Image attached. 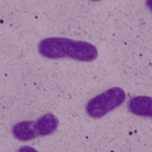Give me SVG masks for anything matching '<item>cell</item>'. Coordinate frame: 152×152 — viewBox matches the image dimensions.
Listing matches in <instances>:
<instances>
[{
  "instance_id": "cell-1",
  "label": "cell",
  "mask_w": 152,
  "mask_h": 152,
  "mask_svg": "<svg viewBox=\"0 0 152 152\" xmlns=\"http://www.w3.org/2000/svg\"><path fill=\"white\" fill-rule=\"evenodd\" d=\"M38 50L41 56L52 60L69 58L90 62L99 56L97 47L91 43L58 37L44 38L39 42Z\"/></svg>"
},
{
  "instance_id": "cell-2",
  "label": "cell",
  "mask_w": 152,
  "mask_h": 152,
  "mask_svg": "<svg viewBox=\"0 0 152 152\" xmlns=\"http://www.w3.org/2000/svg\"><path fill=\"white\" fill-rule=\"evenodd\" d=\"M125 99L126 94L121 87H111L91 98L87 102L85 110L90 118H101L121 106Z\"/></svg>"
},
{
  "instance_id": "cell-3",
  "label": "cell",
  "mask_w": 152,
  "mask_h": 152,
  "mask_svg": "<svg viewBox=\"0 0 152 152\" xmlns=\"http://www.w3.org/2000/svg\"><path fill=\"white\" fill-rule=\"evenodd\" d=\"M129 111L138 117L152 118V97L135 96L129 101Z\"/></svg>"
},
{
  "instance_id": "cell-4",
  "label": "cell",
  "mask_w": 152,
  "mask_h": 152,
  "mask_svg": "<svg viewBox=\"0 0 152 152\" xmlns=\"http://www.w3.org/2000/svg\"><path fill=\"white\" fill-rule=\"evenodd\" d=\"M12 134L19 141L27 142L37 138L39 135L36 121L27 120L16 123L12 128Z\"/></svg>"
},
{
  "instance_id": "cell-5",
  "label": "cell",
  "mask_w": 152,
  "mask_h": 152,
  "mask_svg": "<svg viewBox=\"0 0 152 152\" xmlns=\"http://www.w3.org/2000/svg\"><path fill=\"white\" fill-rule=\"evenodd\" d=\"M59 125L58 118L52 113H47L36 121L37 130L39 136H47L56 132Z\"/></svg>"
},
{
  "instance_id": "cell-6",
  "label": "cell",
  "mask_w": 152,
  "mask_h": 152,
  "mask_svg": "<svg viewBox=\"0 0 152 152\" xmlns=\"http://www.w3.org/2000/svg\"><path fill=\"white\" fill-rule=\"evenodd\" d=\"M16 152H39L32 147L30 146H22Z\"/></svg>"
},
{
  "instance_id": "cell-7",
  "label": "cell",
  "mask_w": 152,
  "mask_h": 152,
  "mask_svg": "<svg viewBox=\"0 0 152 152\" xmlns=\"http://www.w3.org/2000/svg\"><path fill=\"white\" fill-rule=\"evenodd\" d=\"M146 5L148 6V8L152 12V0H146Z\"/></svg>"
},
{
  "instance_id": "cell-8",
  "label": "cell",
  "mask_w": 152,
  "mask_h": 152,
  "mask_svg": "<svg viewBox=\"0 0 152 152\" xmlns=\"http://www.w3.org/2000/svg\"><path fill=\"white\" fill-rule=\"evenodd\" d=\"M91 1H94V2H99V1H101V0H91Z\"/></svg>"
}]
</instances>
